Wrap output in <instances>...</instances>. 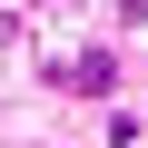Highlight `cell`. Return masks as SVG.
<instances>
[{
    "instance_id": "obj_1",
    "label": "cell",
    "mask_w": 148,
    "mask_h": 148,
    "mask_svg": "<svg viewBox=\"0 0 148 148\" xmlns=\"http://www.w3.org/2000/svg\"><path fill=\"white\" fill-rule=\"evenodd\" d=\"M69 79H79V89H89V99H109V89H119V69H109V49H89V59H79V69H69Z\"/></svg>"
}]
</instances>
